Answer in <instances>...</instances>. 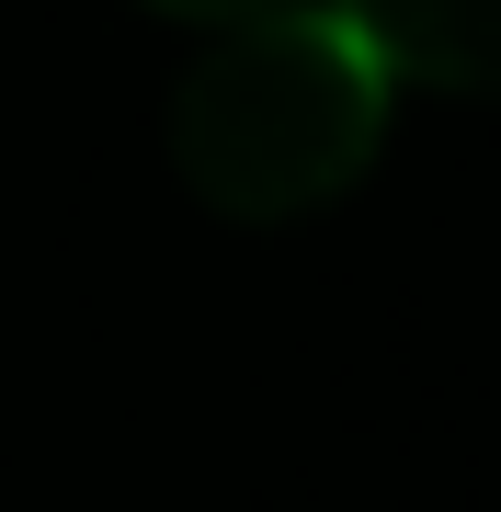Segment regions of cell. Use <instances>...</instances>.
Instances as JSON below:
<instances>
[{
  "label": "cell",
  "mask_w": 501,
  "mask_h": 512,
  "mask_svg": "<svg viewBox=\"0 0 501 512\" xmlns=\"http://www.w3.org/2000/svg\"><path fill=\"white\" fill-rule=\"evenodd\" d=\"M399 126V69L365 46L342 0H274V12L205 23L171 80L160 148L171 183L228 228H297L376 171Z\"/></svg>",
  "instance_id": "obj_1"
},
{
  "label": "cell",
  "mask_w": 501,
  "mask_h": 512,
  "mask_svg": "<svg viewBox=\"0 0 501 512\" xmlns=\"http://www.w3.org/2000/svg\"><path fill=\"white\" fill-rule=\"evenodd\" d=\"M365 23V46L399 80L456 103H501V0H342Z\"/></svg>",
  "instance_id": "obj_2"
},
{
  "label": "cell",
  "mask_w": 501,
  "mask_h": 512,
  "mask_svg": "<svg viewBox=\"0 0 501 512\" xmlns=\"http://www.w3.org/2000/svg\"><path fill=\"white\" fill-rule=\"evenodd\" d=\"M137 12H160V23H240V12H274V0H137Z\"/></svg>",
  "instance_id": "obj_3"
}]
</instances>
